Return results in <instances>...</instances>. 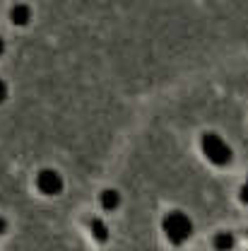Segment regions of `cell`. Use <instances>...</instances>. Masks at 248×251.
<instances>
[{
  "label": "cell",
  "instance_id": "3",
  "mask_svg": "<svg viewBox=\"0 0 248 251\" xmlns=\"http://www.w3.org/2000/svg\"><path fill=\"white\" fill-rule=\"evenodd\" d=\"M0 53H2V39H0Z\"/></svg>",
  "mask_w": 248,
  "mask_h": 251
},
{
  "label": "cell",
  "instance_id": "2",
  "mask_svg": "<svg viewBox=\"0 0 248 251\" xmlns=\"http://www.w3.org/2000/svg\"><path fill=\"white\" fill-rule=\"evenodd\" d=\"M5 92H7V90H5V85H2V82H0V101H2V99H5Z\"/></svg>",
  "mask_w": 248,
  "mask_h": 251
},
{
  "label": "cell",
  "instance_id": "1",
  "mask_svg": "<svg viewBox=\"0 0 248 251\" xmlns=\"http://www.w3.org/2000/svg\"><path fill=\"white\" fill-rule=\"evenodd\" d=\"M39 186H41V191H46V193H53V191H58V179H56V174H51V172H44V174L39 176Z\"/></svg>",
  "mask_w": 248,
  "mask_h": 251
},
{
  "label": "cell",
  "instance_id": "4",
  "mask_svg": "<svg viewBox=\"0 0 248 251\" xmlns=\"http://www.w3.org/2000/svg\"><path fill=\"white\" fill-rule=\"evenodd\" d=\"M2 227H5V225H2V220H0V229H2Z\"/></svg>",
  "mask_w": 248,
  "mask_h": 251
}]
</instances>
